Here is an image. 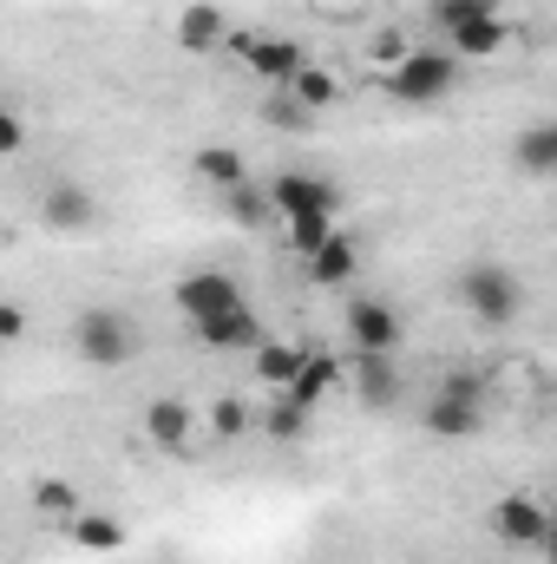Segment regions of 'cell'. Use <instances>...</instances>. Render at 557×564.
<instances>
[{"mask_svg":"<svg viewBox=\"0 0 557 564\" xmlns=\"http://www.w3.org/2000/svg\"><path fill=\"white\" fill-rule=\"evenodd\" d=\"M341 230V217H328V210H308V217H288V243H295V257H315L328 237Z\"/></svg>","mask_w":557,"mask_h":564,"instance_id":"obj_24","label":"cell"},{"mask_svg":"<svg viewBox=\"0 0 557 564\" xmlns=\"http://www.w3.org/2000/svg\"><path fill=\"white\" fill-rule=\"evenodd\" d=\"M223 204H230V217H237L243 230H270V224H276V210H270V191H263L256 177H243L237 191H223Z\"/></svg>","mask_w":557,"mask_h":564,"instance_id":"obj_22","label":"cell"},{"mask_svg":"<svg viewBox=\"0 0 557 564\" xmlns=\"http://www.w3.org/2000/svg\"><path fill=\"white\" fill-rule=\"evenodd\" d=\"M308 263V276L321 282V289H341V282H354V270H361V243H354V230H335L315 257H302Z\"/></svg>","mask_w":557,"mask_h":564,"instance_id":"obj_16","label":"cell"},{"mask_svg":"<svg viewBox=\"0 0 557 564\" xmlns=\"http://www.w3.org/2000/svg\"><path fill=\"white\" fill-rule=\"evenodd\" d=\"M223 33H230V26H223V13H217L210 0H190V7L177 13V46H184V53H217Z\"/></svg>","mask_w":557,"mask_h":564,"instance_id":"obj_17","label":"cell"},{"mask_svg":"<svg viewBox=\"0 0 557 564\" xmlns=\"http://www.w3.org/2000/svg\"><path fill=\"white\" fill-rule=\"evenodd\" d=\"M485 388H492V381H485L479 368H446V381H439L433 394H452V401H479V408H485Z\"/></svg>","mask_w":557,"mask_h":564,"instance_id":"obj_29","label":"cell"},{"mask_svg":"<svg viewBox=\"0 0 557 564\" xmlns=\"http://www.w3.org/2000/svg\"><path fill=\"white\" fill-rule=\"evenodd\" d=\"M295 368H302V348H295V341H270V335H263V341L250 348V375H256L263 388H276V394H288Z\"/></svg>","mask_w":557,"mask_h":564,"instance_id":"obj_20","label":"cell"},{"mask_svg":"<svg viewBox=\"0 0 557 564\" xmlns=\"http://www.w3.org/2000/svg\"><path fill=\"white\" fill-rule=\"evenodd\" d=\"M237 302H243V282L230 276V270H190V276H177V308H184L190 322L223 315V308H237Z\"/></svg>","mask_w":557,"mask_h":564,"instance_id":"obj_10","label":"cell"},{"mask_svg":"<svg viewBox=\"0 0 557 564\" xmlns=\"http://www.w3.org/2000/svg\"><path fill=\"white\" fill-rule=\"evenodd\" d=\"M223 46H237V53H243V66H250L256 79H270V86H288V79L308 66V53H302L295 40H256V33H243V40H237V33H223Z\"/></svg>","mask_w":557,"mask_h":564,"instance_id":"obj_9","label":"cell"},{"mask_svg":"<svg viewBox=\"0 0 557 564\" xmlns=\"http://www.w3.org/2000/svg\"><path fill=\"white\" fill-rule=\"evenodd\" d=\"M210 433H217V440H243V433H250V408H243L237 394H223V401L210 408Z\"/></svg>","mask_w":557,"mask_h":564,"instance_id":"obj_30","label":"cell"},{"mask_svg":"<svg viewBox=\"0 0 557 564\" xmlns=\"http://www.w3.org/2000/svg\"><path fill=\"white\" fill-rule=\"evenodd\" d=\"M401 355H354V394H361V408H394L401 401Z\"/></svg>","mask_w":557,"mask_h":564,"instance_id":"obj_13","label":"cell"},{"mask_svg":"<svg viewBox=\"0 0 557 564\" xmlns=\"http://www.w3.org/2000/svg\"><path fill=\"white\" fill-rule=\"evenodd\" d=\"M0 341H26V308L20 302H0Z\"/></svg>","mask_w":557,"mask_h":564,"instance_id":"obj_33","label":"cell"},{"mask_svg":"<svg viewBox=\"0 0 557 564\" xmlns=\"http://www.w3.org/2000/svg\"><path fill=\"white\" fill-rule=\"evenodd\" d=\"M26 151V119L13 106H0V158H20Z\"/></svg>","mask_w":557,"mask_h":564,"instance_id":"obj_32","label":"cell"},{"mask_svg":"<svg viewBox=\"0 0 557 564\" xmlns=\"http://www.w3.org/2000/svg\"><path fill=\"white\" fill-rule=\"evenodd\" d=\"M40 230L46 237H92L99 230V197L79 177H53L40 191Z\"/></svg>","mask_w":557,"mask_h":564,"instance_id":"obj_4","label":"cell"},{"mask_svg":"<svg viewBox=\"0 0 557 564\" xmlns=\"http://www.w3.org/2000/svg\"><path fill=\"white\" fill-rule=\"evenodd\" d=\"M452 86H459L452 53H407L401 66H387V99H401V106H439V99H452Z\"/></svg>","mask_w":557,"mask_h":564,"instance_id":"obj_3","label":"cell"},{"mask_svg":"<svg viewBox=\"0 0 557 564\" xmlns=\"http://www.w3.org/2000/svg\"><path fill=\"white\" fill-rule=\"evenodd\" d=\"M485 525H492V539L512 545V552H545V545H551V512H545L532 492H505V499L485 512Z\"/></svg>","mask_w":557,"mask_h":564,"instance_id":"obj_6","label":"cell"},{"mask_svg":"<svg viewBox=\"0 0 557 564\" xmlns=\"http://www.w3.org/2000/svg\"><path fill=\"white\" fill-rule=\"evenodd\" d=\"M452 295H459L466 315L485 322V328H512V322L525 315V276H518L512 263H466L459 282H452Z\"/></svg>","mask_w":557,"mask_h":564,"instance_id":"obj_1","label":"cell"},{"mask_svg":"<svg viewBox=\"0 0 557 564\" xmlns=\"http://www.w3.org/2000/svg\"><path fill=\"white\" fill-rule=\"evenodd\" d=\"M190 328H197V341L217 348V355H250V348L270 335L250 302H237V308H223V315H204V322H190Z\"/></svg>","mask_w":557,"mask_h":564,"instance_id":"obj_8","label":"cell"},{"mask_svg":"<svg viewBox=\"0 0 557 564\" xmlns=\"http://www.w3.org/2000/svg\"><path fill=\"white\" fill-rule=\"evenodd\" d=\"M419 426H426V440H446V446H459V440H479V426H485V408H479V401H452V394H433V401L419 408Z\"/></svg>","mask_w":557,"mask_h":564,"instance_id":"obj_11","label":"cell"},{"mask_svg":"<svg viewBox=\"0 0 557 564\" xmlns=\"http://www.w3.org/2000/svg\"><path fill=\"white\" fill-rule=\"evenodd\" d=\"M335 361H321V355H302V368H295V381H288V401H302V408H315L328 388H335Z\"/></svg>","mask_w":557,"mask_h":564,"instance_id":"obj_23","label":"cell"},{"mask_svg":"<svg viewBox=\"0 0 557 564\" xmlns=\"http://www.w3.org/2000/svg\"><path fill=\"white\" fill-rule=\"evenodd\" d=\"M368 53H374V59H381V66H401V59H407V53H414V46H407V33H401V26H381V33H374V40H368Z\"/></svg>","mask_w":557,"mask_h":564,"instance_id":"obj_31","label":"cell"},{"mask_svg":"<svg viewBox=\"0 0 557 564\" xmlns=\"http://www.w3.org/2000/svg\"><path fill=\"white\" fill-rule=\"evenodd\" d=\"M79 506H86V499H79L73 479H40V486H33V512H40V519H73Z\"/></svg>","mask_w":557,"mask_h":564,"instance_id":"obj_25","label":"cell"},{"mask_svg":"<svg viewBox=\"0 0 557 564\" xmlns=\"http://www.w3.org/2000/svg\"><path fill=\"white\" fill-rule=\"evenodd\" d=\"M341 328H348L354 355H401V341H407L401 308H394V302H381V295H354V302H348V315H341Z\"/></svg>","mask_w":557,"mask_h":564,"instance_id":"obj_5","label":"cell"},{"mask_svg":"<svg viewBox=\"0 0 557 564\" xmlns=\"http://www.w3.org/2000/svg\"><path fill=\"white\" fill-rule=\"evenodd\" d=\"M190 433H197V414H190V401H177V394H164V401H151L144 408V440L157 446V453H190Z\"/></svg>","mask_w":557,"mask_h":564,"instance_id":"obj_12","label":"cell"},{"mask_svg":"<svg viewBox=\"0 0 557 564\" xmlns=\"http://www.w3.org/2000/svg\"><path fill=\"white\" fill-rule=\"evenodd\" d=\"M73 355L86 368H125V361H139L132 315H119V308H79L73 315Z\"/></svg>","mask_w":557,"mask_h":564,"instance_id":"obj_2","label":"cell"},{"mask_svg":"<svg viewBox=\"0 0 557 564\" xmlns=\"http://www.w3.org/2000/svg\"><path fill=\"white\" fill-rule=\"evenodd\" d=\"M263 191H270V210H276L282 224H288V217H308V210L341 217V191H335L328 177H315V171H276Z\"/></svg>","mask_w":557,"mask_h":564,"instance_id":"obj_7","label":"cell"},{"mask_svg":"<svg viewBox=\"0 0 557 564\" xmlns=\"http://www.w3.org/2000/svg\"><path fill=\"white\" fill-rule=\"evenodd\" d=\"M288 99H295L302 112H328V106L341 99V79H335L328 66H302V73L288 79Z\"/></svg>","mask_w":557,"mask_h":564,"instance_id":"obj_21","label":"cell"},{"mask_svg":"<svg viewBox=\"0 0 557 564\" xmlns=\"http://www.w3.org/2000/svg\"><path fill=\"white\" fill-rule=\"evenodd\" d=\"M512 164H518V177H532V184L557 177V119H532V126L512 139Z\"/></svg>","mask_w":557,"mask_h":564,"instance_id":"obj_14","label":"cell"},{"mask_svg":"<svg viewBox=\"0 0 557 564\" xmlns=\"http://www.w3.org/2000/svg\"><path fill=\"white\" fill-rule=\"evenodd\" d=\"M263 433H270L276 446H295V440L308 433V408H302V401H288V394H276V408H270Z\"/></svg>","mask_w":557,"mask_h":564,"instance_id":"obj_27","label":"cell"},{"mask_svg":"<svg viewBox=\"0 0 557 564\" xmlns=\"http://www.w3.org/2000/svg\"><path fill=\"white\" fill-rule=\"evenodd\" d=\"M446 40H452L446 53H452L459 66H472V59H499L505 40H512V26H505V13H492V20H466V26H452Z\"/></svg>","mask_w":557,"mask_h":564,"instance_id":"obj_15","label":"cell"},{"mask_svg":"<svg viewBox=\"0 0 557 564\" xmlns=\"http://www.w3.org/2000/svg\"><path fill=\"white\" fill-rule=\"evenodd\" d=\"M263 119H270L276 132H315V112H302V106L288 99V86H276V93H270V106H263Z\"/></svg>","mask_w":557,"mask_h":564,"instance_id":"obj_28","label":"cell"},{"mask_svg":"<svg viewBox=\"0 0 557 564\" xmlns=\"http://www.w3.org/2000/svg\"><path fill=\"white\" fill-rule=\"evenodd\" d=\"M66 532H73V545H79V552H99V558H106V552H125V525H119L112 512L79 506V512L66 519Z\"/></svg>","mask_w":557,"mask_h":564,"instance_id":"obj_19","label":"cell"},{"mask_svg":"<svg viewBox=\"0 0 557 564\" xmlns=\"http://www.w3.org/2000/svg\"><path fill=\"white\" fill-rule=\"evenodd\" d=\"M499 13V0H426V20L439 26V33H452V26H466V20H492Z\"/></svg>","mask_w":557,"mask_h":564,"instance_id":"obj_26","label":"cell"},{"mask_svg":"<svg viewBox=\"0 0 557 564\" xmlns=\"http://www.w3.org/2000/svg\"><path fill=\"white\" fill-rule=\"evenodd\" d=\"M190 177H204L210 191H237L250 177V164L237 144H204V151H190Z\"/></svg>","mask_w":557,"mask_h":564,"instance_id":"obj_18","label":"cell"}]
</instances>
